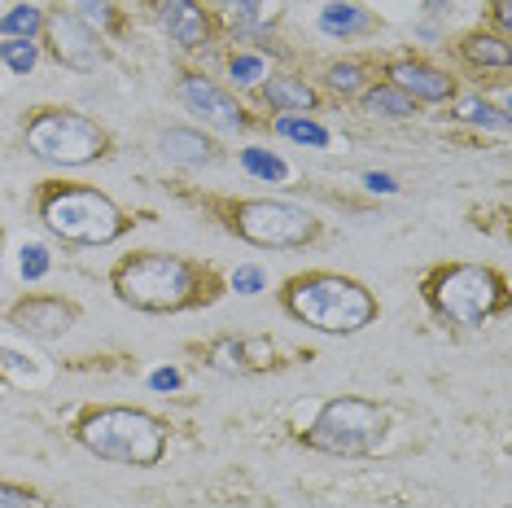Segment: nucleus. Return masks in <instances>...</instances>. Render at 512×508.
<instances>
[{
    "label": "nucleus",
    "mask_w": 512,
    "mask_h": 508,
    "mask_svg": "<svg viewBox=\"0 0 512 508\" xmlns=\"http://www.w3.org/2000/svg\"><path fill=\"white\" fill-rule=\"evenodd\" d=\"M364 106L372 110V114H381V119H407V114L416 110V101L412 97H403L394 84H386V88H372L368 97H364Z\"/></svg>",
    "instance_id": "6ab92c4d"
},
{
    "label": "nucleus",
    "mask_w": 512,
    "mask_h": 508,
    "mask_svg": "<svg viewBox=\"0 0 512 508\" xmlns=\"http://www.w3.org/2000/svg\"><path fill=\"white\" fill-rule=\"evenodd\" d=\"M18 272H22V276H27V281H40V276H44V272H49V250H44V246H22Z\"/></svg>",
    "instance_id": "a878e982"
},
{
    "label": "nucleus",
    "mask_w": 512,
    "mask_h": 508,
    "mask_svg": "<svg viewBox=\"0 0 512 508\" xmlns=\"http://www.w3.org/2000/svg\"><path fill=\"white\" fill-rule=\"evenodd\" d=\"M219 5H224V9H228V18H232V22H241V27H250V22L263 14V0H219Z\"/></svg>",
    "instance_id": "cd10ccee"
},
{
    "label": "nucleus",
    "mask_w": 512,
    "mask_h": 508,
    "mask_svg": "<svg viewBox=\"0 0 512 508\" xmlns=\"http://www.w3.org/2000/svg\"><path fill=\"white\" fill-rule=\"evenodd\" d=\"M263 268H237L232 272V290L237 294H263Z\"/></svg>",
    "instance_id": "c85d7f7f"
},
{
    "label": "nucleus",
    "mask_w": 512,
    "mask_h": 508,
    "mask_svg": "<svg viewBox=\"0 0 512 508\" xmlns=\"http://www.w3.org/2000/svg\"><path fill=\"white\" fill-rule=\"evenodd\" d=\"M162 27H167V36L176 44H184V49H193V44L206 40V18L193 0H171V5L162 9Z\"/></svg>",
    "instance_id": "4468645a"
},
{
    "label": "nucleus",
    "mask_w": 512,
    "mask_h": 508,
    "mask_svg": "<svg viewBox=\"0 0 512 508\" xmlns=\"http://www.w3.org/2000/svg\"><path fill=\"white\" fill-rule=\"evenodd\" d=\"M438 5H442V0H429V9H438Z\"/></svg>",
    "instance_id": "72a5a7b5"
},
{
    "label": "nucleus",
    "mask_w": 512,
    "mask_h": 508,
    "mask_svg": "<svg viewBox=\"0 0 512 508\" xmlns=\"http://www.w3.org/2000/svg\"><path fill=\"white\" fill-rule=\"evenodd\" d=\"M0 508H40V500L31 491L22 487H9V482H0Z\"/></svg>",
    "instance_id": "c756f323"
},
{
    "label": "nucleus",
    "mask_w": 512,
    "mask_h": 508,
    "mask_svg": "<svg viewBox=\"0 0 512 508\" xmlns=\"http://www.w3.org/2000/svg\"><path fill=\"white\" fill-rule=\"evenodd\" d=\"M149 386H154V390H176L180 386V373H176V368H158V373L149 377Z\"/></svg>",
    "instance_id": "473e14b6"
},
{
    "label": "nucleus",
    "mask_w": 512,
    "mask_h": 508,
    "mask_svg": "<svg viewBox=\"0 0 512 508\" xmlns=\"http://www.w3.org/2000/svg\"><path fill=\"white\" fill-rule=\"evenodd\" d=\"M464 57L477 66H504L512 62V49H508V40H499V36H469L464 40Z\"/></svg>",
    "instance_id": "a211bd4d"
},
{
    "label": "nucleus",
    "mask_w": 512,
    "mask_h": 508,
    "mask_svg": "<svg viewBox=\"0 0 512 508\" xmlns=\"http://www.w3.org/2000/svg\"><path fill=\"white\" fill-rule=\"evenodd\" d=\"M241 167H246L250 176L267 180V184H281V180H289V167H285L276 154H267V149H241Z\"/></svg>",
    "instance_id": "4be33fe9"
},
{
    "label": "nucleus",
    "mask_w": 512,
    "mask_h": 508,
    "mask_svg": "<svg viewBox=\"0 0 512 508\" xmlns=\"http://www.w3.org/2000/svg\"><path fill=\"white\" fill-rule=\"evenodd\" d=\"M49 44H53V57L71 71H97L101 62V49H97V36H92L88 22H79L75 14H53L49 22Z\"/></svg>",
    "instance_id": "1a4fd4ad"
},
{
    "label": "nucleus",
    "mask_w": 512,
    "mask_h": 508,
    "mask_svg": "<svg viewBox=\"0 0 512 508\" xmlns=\"http://www.w3.org/2000/svg\"><path fill=\"white\" fill-rule=\"evenodd\" d=\"M285 307H289V316H298L302 325H311L320 333H359L377 316V298L359 281L337 276V272L294 276L285 285Z\"/></svg>",
    "instance_id": "f257e3e1"
},
{
    "label": "nucleus",
    "mask_w": 512,
    "mask_h": 508,
    "mask_svg": "<svg viewBox=\"0 0 512 508\" xmlns=\"http://www.w3.org/2000/svg\"><path fill=\"white\" fill-rule=\"evenodd\" d=\"M0 57H5V66L9 71H18V75L36 71V62H40V53H36V44L31 40H5L0 44Z\"/></svg>",
    "instance_id": "b1692460"
},
{
    "label": "nucleus",
    "mask_w": 512,
    "mask_h": 508,
    "mask_svg": "<svg viewBox=\"0 0 512 508\" xmlns=\"http://www.w3.org/2000/svg\"><path fill=\"white\" fill-rule=\"evenodd\" d=\"M368 27V14L364 9H355V5H342V0H337V5H329L320 14V31L324 36H355V31H364Z\"/></svg>",
    "instance_id": "f3484780"
},
{
    "label": "nucleus",
    "mask_w": 512,
    "mask_h": 508,
    "mask_svg": "<svg viewBox=\"0 0 512 508\" xmlns=\"http://www.w3.org/2000/svg\"><path fill=\"white\" fill-rule=\"evenodd\" d=\"M276 132L289 136V141H298V145H316V149L329 145V132L311 119H298V114H281V119H276Z\"/></svg>",
    "instance_id": "412c9836"
},
{
    "label": "nucleus",
    "mask_w": 512,
    "mask_h": 508,
    "mask_svg": "<svg viewBox=\"0 0 512 508\" xmlns=\"http://www.w3.org/2000/svg\"><path fill=\"white\" fill-rule=\"evenodd\" d=\"M359 84H364V71H359L355 62L329 66V88H333V92H342V97H351V92H359Z\"/></svg>",
    "instance_id": "393cba45"
},
{
    "label": "nucleus",
    "mask_w": 512,
    "mask_h": 508,
    "mask_svg": "<svg viewBox=\"0 0 512 508\" xmlns=\"http://www.w3.org/2000/svg\"><path fill=\"white\" fill-rule=\"evenodd\" d=\"M429 303L438 307V316L456 320V325H482L504 303V281L491 268L456 263V268H442L429 281Z\"/></svg>",
    "instance_id": "423d86ee"
},
{
    "label": "nucleus",
    "mask_w": 512,
    "mask_h": 508,
    "mask_svg": "<svg viewBox=\"0 0 512 508\" xmlns=\"http://www.w3.org/2000/svg\"><path fill=\"white\" fill-rule=\"evenodd\" d=\"M79 443H84L92 456L114 460V465L149 469L167 452V425L141 408H101V412H92V417H84Z\"/></svg>",
    "instance_id": "f03ea898"
},
{
    "label": "nucleus",
    "mask_w": 512,
    "mask_h": 508,
    "mask_svg": "<svg viewBox=\"0 0 512 508\" xmlns=\"http://www.w3.org/2000/svg\"><path fill=\"white\" fill-rule=\"evenodd\" d=\"M232 79H237V84H254V79H263V57H254V53L232 57Z\"/></svg>",
    "instance_id": "bb28decb"
},
{
    "label": "nucleus",
    "mask_w": 512,
    "mask_h": 508,
    "mask_svg": "<svg viewBox=\"0 0 512 508\" xmlns=\"http://www.w3.org/2000/svg\"><path fill=\"white\" fill-rule=\"evenodd\" d=\"M114 290L123 303L141 311H180L197 303L202 294V272L193 263L176 259V254H136L114 272Z\"/></svg>",
    "instance_id": "7ed1b4c3"
},
{
    "label": "nucleus",
    "mask_w": 512,
    "mask_h": 508,
    "mask_svg": "<svg viewBox=\"0 0 512 508\" xmlns=\"http://www.w3.org/2000/svg\"><path fill=\"white\" fill-rule=\"evenodd\" d=\"M456 114L464 123H477V127H495V132H504L508 127V110H495V106H486V101H477V97H464Z\"/></svg>",
    "instance_id": "5701e85b"
},
{
    "label": "nucleus",
    "mask_w": 512,
    "mask_h": 508,
    "mask_svg": "<svg viewBox=\"0 0 512 508\" xmlns=\"http://www.w3.org/2000/svg\"><path fill=\"white\" fill-rule=\"evenodd\" d=\"M44 224L75 246H106L127 228V215L97 189H57L44 198Z\"/></svg>",
    "instance_id": "20e7f679"
},
{
    "label": "nucleus",
    "mask_w": 512,
    "mask_h": 508,
    "mask_svg": "<svg viewBox=\"0 0 512 508\" xmlns=\"http://www.w3.org/2000/svg\"><path fill=\"white\" fill-rule=\"evenodd\" d=\"M237 233L254 241V246H267V250H294V246H307L316 237V219H311L302 206H289V202H272V198H254V202H241L237 215H232Z\"/></svg>",
    "instance_id": "6e6552de"
},
{
    "label": "nucleus",
    "mask_w": 512,
    "mask_h": 508,
    "mask_svg": "<svg viewBox=\"0 0 512 508\" xmlns=\"http://www.w3.org/2000/svg\"><path fill=\"white\" fill-rule=\"evenodd\" d=\"M40 27H44V18H40L36 5H14L5 18H0V36L5 40H31Z\"/></svg>",
    "instance_id": "aec40b11"
},
{
    "label": "nucleus",
    "mask_w": 512,
    "mask_h": 508,
    "mask_svg": "<svg viewBox=\"0 0 512 508\" xmlns=\"http://www.w3.org/2000/svg\"><path fill=\"white\" fill-rule=\"evenodd\" d=\"M386 434V412L368 399H333L307 430V447L329 456H368Z\"/></svg>",
    "instance_id": "39448f33"
},
{
    "label": "nucleus",
    "mask_w": 512,
    "mask_h": 508,
    "mask_svg": "<svg viewBox=\"0 0 512 508\" xmlns=\"http://www.w3.org/2000/svg\"><path fill=\"white\" fill-rule=\"evenodd\" d=\"M27 149L44 163L57 167H84L92 158H101L106 149V132H101L92 119L75 110H49L40 119H31L27 127Z\"/></svg>",
    "instance_id": "0eeeda50"
},
{
    "label": "nucleus",
    "mask_w": 512,
    "mask_h": 508,
    "mask_svg": "<svg viewBox=\"0 0 512 508\" xmlns=\"http://www.w3.org/2000/svg\"><path fill=\"white\" fill-rule=\"evenodd\" d=\"M267 101H272L276 110L294 114V110L316 106V92H311L307 84H298V79H272V84H267Z\"/></svg>",
    "instance_id": "dca6fc26"
},
{
    "label": "nucleus",
    "mask_w": 512,
    "mask_h": 508,
    "mask_svg": "<svg viewBox=\"0 0 512 508\" xmlns=\"http://www.w3.org/2000/svg\"><path fill=\"white\" fill-rule=\"evenodd\" d=\"M180 97H184V106H189L193 114H202L211 127H219V132H237L241 123H246V114H241V106L228 97V92H219L211 79H202V75H189L180 84Z\"/></svg>",
    "instance_id": "9d476101"
},
{
    "label": "nucleus",
    "mask_w": 512,
    "mask_h": 508,
    "mask_svg": "<svg viewBox=\"0 0 512 508\" xmlns=\"http://www.w3.org/2000/svg\"><path fill=\"white\" fill-rule=\"evenodd\" d=\"M162 154L171 158V163H184V167H202V163H215L219 149L206 141V136L197 132H184V127H171V132H162Z\"/></svg>",
    "instance_id": "2eb2a0df"
},
{
    "label": "nucleus",
    "mask_w": 512,
    "mask_h": 508,
    "mask_svg": "<svg viewBox=\"0 0 512 508\" xmlns=\"http://www.w3.org/2000/svg\"><path fill=\"white\" fill-rule=\"evenodd\" d=\"M364 184H368L372 193H394V189H399V184H394V176H386V171H368Z\"/></svg>",
    "instance_id": "2f4dec72"
},
{
    "label": "nucleus",
    "mask_w": 512,
    "mask_h": 508,
    "mask_svg": "<svg viewBox=\"0 0 512 508\" xmlns=\"http://www.w3.org/2000/svg\"><path fill=\"white\" fill-rule=\"evenodd\" d=\"M75 320V307L62 303V298H27V303L14 307V325L31 338H62Z\"/></svg>",
    "instance_id": "9b49d317"
},
{
    "label": "nucleus",
    "mask_w": 512,
    "mask_h": 508,
    "mask_svg": "<svg viewBox=\"0 0 512 508\" xmlns=\"http://www.w3.org/2000/svg\"><path fill=\"white\" fill-rule=\"evenodd\" d=\"M206 355H211V368H219V373H259V368L276 360V346L267 338H250V342L219 338Z\"/></svg>",
    "instance_id": "f8f14e48"
},
{
    "label": "nucleus",
    "mask_w": 512,
    "mask_h": 508,
    "mask_svg": "<svg viewBox=\"0 0 512 508\" xmlns=\"http://www.w3.org/2000/svg\"><path fill=\"white\" fill-rule=\"evenodd\" d=\"M390 79H394V88L412 101H447L451 97V79L442 71H434V66H421V62L390 66Z\"/></svg>",
    "instance_id": "ddd939ff"
},
{
    "label": "nucleus",
    "mask_w": 512,
    "mask_h": 508,
    "mask_svg": "<svg viewBox=\"0 0 512 508\" xmlns=\"http://www.w3.org/2000/svg\"><path fill=\"white\" fill-rule=\"evenodd\" d=\"M79 9H84V18H79V22H97V27H106V22H110V5H106V0H79Z\"/></svg>",
    "instance_id": "7c9ffc66"
}]
</instances>
